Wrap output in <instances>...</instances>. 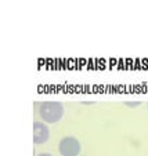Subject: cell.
<instances>
[{"label": "cell", "instance_id": "1", "mask_svg": "<svg viewBox=\"0 0 148 156\" xmlns=\"http://www.w3.org/2000/svg\"><path fill=\"white\" fill-rule=\"evenodd\" d=\"M39 115L46 123H57L64 115V107L60 102H43L39 108Z\"/></svg>", "mask_w": 148, "mask_h": 156}, {"label": "cell", "instance_id": "2", "mask_svg": "<svg viewBox=\"0 0 148 156\" xmlns=\"http://www.w3.org/2000/svg\"><path fill=\"white\" fill-rule=\"evenodd\" d=\"M80 142L73 137H64L63 140L60 141L58 151L61 156H78L80 153Z\"/></svg>", "mask_w": 148, "mask_h": 156}, {"label": "cell", "instance_id": "3", "mask_svg": "<svg viewBox=\"0 0 148 156\" xmlns=\"http://www.w3.org/2000/svg\"><path fill=\"white\" fill-rule=\"evenodd\" d=\"M49 137H50V131L46 124L39 123V122L33 123V144L35 145L44 144L49 140Z\"/></svg>", "mask_w": 148, "mask_h": 156}, {"label": "cell", "instance_id": "4", "mask_svg": "<svg viewBox=\"0 0 148 156\" xmlns=\"http://www.w3.org/2000/svg\"><path fill=\"white\" fill-rule=\"evenodd\" d=\"M126 105H127V107H138V105H140V102H125Z\"/></svg>", "mask_w": 148, "mask_h": 156}, {"label": "cell", "instance_id": "5", "mask_svg": "<svg viewBox=\"0 0 148 156\" xmlns=\"http://www.w3.org/2000/svg\"><path fill=\"white\" fill-rule=\"evenodd\" d=\"M37 156H51L50 153H40V155H37Z\"/></svg>", "mask_w": 148, "mask_h": 156}]
</instances>
